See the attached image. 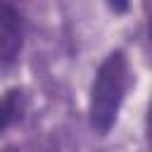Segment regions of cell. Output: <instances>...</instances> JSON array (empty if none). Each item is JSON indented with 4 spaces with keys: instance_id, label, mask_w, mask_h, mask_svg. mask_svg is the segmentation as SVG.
Returning <instances> with one entry per match:
<instances>
[{
    "instance_id": "obj_1",
    "label": "cell",
    "mask_w": 152,
    "mask_h": 152,
    "mask_svg": "<svg viewBox=\"0 0 152 152\" xmlns=\"http://www.w3.org/2000/svg\"><path fill=\"white\" fill-rule=\"evenodd\" d=\"M128 69L121 52H112L97 69L90 88V124L95 131L104 133L116 121L124 93H126Z\"/></svg>"
},
{
    "instance_id": "obj_2",
    "label": "cell",
    "mask_w": 152,
    "mask_h": 152,
    "mask_svg": "<svg viewBox=\"0 0 152 152\" xmlns=\"http://www.w3.org/2000/svg\"><path fill=\"white\" fill-rule=\"evenodd\" d=\"M24 43V17L19 0H0V64H12Z\"/></svg>"
},
{
    "instance_id": "obj_3",
    "label": "cell",
    "mask_w": 152,
    "mask_h": 152,
    "mask_svg": "<svg viewBox=\"0 0 152 152\" xmlns=\"http://www.w3.org/2000/svg\"><path fill=\"white\" fill-rule=\"evenodd\" d=\"M21 109H24V97L19 90H10L0 97V131H5L7 126H12L14 121L21 119Z\"/></svg>"
},
{
    "instance_id": "obj_4",
    "label": "cell",
    "mask_w": 152,
    "mask_h": 152,
    "mask_svg": "<svg viewBox=\"0 0 152 152\" xmlns=\"http://www.w3.org/2000/svg\"><path fill=\"white\" fill-rule=\"evenodd\" d=\"M107 5L114 10V12H124L128 7V0H107Z\"/></svg>"
},
{
    "instance_id": "obj_5",
    "label": "cell",
    "mask_w": 152,
    "mask_h": 152,
    "mask_svg": "<svg viewBox=\"0 0 152 152\" xmlns=\"http://www.w3.org/2000/svg\"><path fill=\"white\" fill-rule=\"evenodd\" d=\"M147 142H150V150H152V112L147 116Z\"/></svg>"
}]
</instances>
